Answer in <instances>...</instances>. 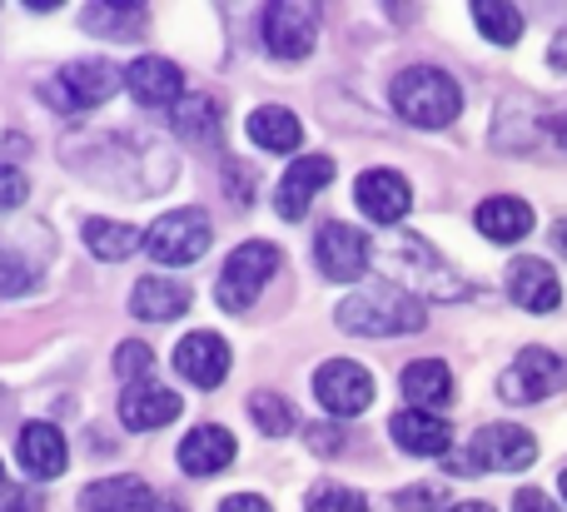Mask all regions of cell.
Masks as SVG:
<instances>
[{
	"mask_svg": "<svg viewBox=\"0 0 567 512\" xmlns=\"http://www.w3.org/2000/svg\"><path fill=\"white\" fill-rule=\"evenodd\" d=\"M339 328H349V334H363V338H393V334H419L423 328V304L409 294V289L399 284H373V289H359V294H349L339 304Z\"/></svg>",
	"mask_w": 567,
	"mask_h": 512,
	"instance_id": "6da1fadb",
	"label": "cell"
},
{
	"mask_svg": "<svg viewBox=\"0 0 567 512\" xmlns=\"http://www.w3.org/2000/svg\"><path fill=\"white\" fill-rule=\"evenodd\" d=\"M389 100H393V109H399L409 125H419V129L453 125V119H458V109H463L458 80H453L449 70H439V65L399 70V75H393V85H389Z\"/></svg>",
	"mask_w": 567,
	"mask_h": 512,
	"instance_id": "7a4b0ae2",
	"label": "cell"
},
{
	"mask_svg": "<svg viewBox=\"0 0 567 512\" xmlns=\"http://www.w3.org/2000/svg\"><path fill=\"white\" fill-rule=\"evenodd\" d=\"M538 458V438L518 424H488L473 433L463 453L449 458L453 473H523Z\"/></svg>",
	"mask_w": 567,
	"mask_h": 512,
	"instance_id": "3957f363",
	"label": "cell"
},
{
	"mask_svg": "<svg viewBox=\"0 0 567 512\" xmlns=\"http://www.w3.org/2000/svg\"><path fill=\"white\" fill-rule=\"evenodd\" d=\"M275 269H279V244H269V239H249V244H239L235 254L225 259V269H219V289H215L219 309L245 314V309L265 294V284L275 279Z\"/></svg>",
	"mask_w": 567,
	"mask_h": 512,
	"instance_id": "277c9868",
	"label": "cell"
},
{
	"mask_svg": "<svg viewBox=\"0 0 567 512\" xmlns=\"http://www.w3.org/2000/svg\"><path fill=\"white\" fill-rule=\"evenodd\" d=\"M209 244H215V229H209V215H199V209H169L145 229L150 259L165 269L195 264V259H205Z\"/></svg>",
	"mask_w": 567,
	"mask_h": 512,
	"instance_id": "5b68a950",
	"label": "cell"
},
{
	"mask_svg": "<svg viewBox=\"0 0 567 512\" xmlns=\"http://www.w3.org/2000/svg\"><path fill=\"white\" fill-rule=\"evenodd\" d=\"M567 388V358H558L553 348H523L508 364V374L498 378V394L508 404H543V398L563 394Z\"/></svg>",
	"mask_w": 567,
	"mask_h": 512,
	"instance_id": "8992f818",
	"label": "cell"
},
{
	"mask_svg": "<svg viewBox=\"0 0 567 512\" xmlns=\"http://www.w3.org/2000/svg\"><path fill=\"white\" fill-rule=\"evenodd\" d=\"M120 85H125V70H115L110 60H75V65H65L50 80L45 95L55 100L60 109H95V105H105Z\"/></svg>",
	"mask_w": 567,
	"mask_h": 512,
	"instance_id": "52a82bcc",
	"label": "cell"
},
{
	"mask_svg": "<svg viewBox=\"0 0 567 512\" xmlns=\"http://www.w3.org/2000/svg\"><path fill=\"white\" fill-rule=\"evenodd\" d=\"M259 35H265V50L275 60H303L319 45V10L299 6V0H279V6L265 10Z\"/></svg>",
	"mask_w": 567,
	"mask_h": 512,
	"instance_id": "ba28073f",
	"label": "cell"
},
{
	"mask_svg": "<svg viewBox=\"0 0 567 512\" xmlns=\"http://www.w3.org/2000/svg\"><path fill=\"white\" fill-rule=\"evenodd\" d=\"M373 249H369V234L353 224H323L319 239H313V264H319L323 279H333V284H359L363 269H369Z\"/></svg>",
	"mask_w": 567,
	"mask_h": 512,
	"instance_id": "9c48e42d",
	"label": "cell"
},
{
	"mask_svg": "<svg viewBox=\"0 0 567 512\" xmlns=\"http://www.w3.org/2000/svg\"><path fill=\"white\" fill-rule=\"evenodd\" d=\"M313 394H319V404L329 408L333 418H359L363 408L373 404V378L363 364H353V358H329V364L313 374Z\"/></svg>",
	"mask_w": 567,
	"mask_h": 512,
	"instance_id": "30bf717a",
	"label": "cell"
},
{
	"mask_svg": "<svg viewBox=\"0 0 567 512\" xmlns=\"http://www.w3.org/2000/svg\"><path fill=\"white\" fill-rule=\"evenodd\" d=\"M353 199H359V209L373 224H399L413 209V189L399 169H363L359 185H353Z\"/></svg>",
	"mask_w": 567,
	"mask_h": 512,
	"instance_id": "8fae6325",
	"label": "cell"
},
{
	"mask_svg": "<svg viewBox=\"0 0 567 512\" xmlns=\"http://www.w3.org/2000/svg\"><path fill=\"white\" fill-rule=\"evenodd\" d=\"M333 179V159L329 155H299L289 169H284V179L275 185V209H279V219H303L309 215V199L319 195L323 185Z\"/></svg>",
	"mask_w": 567,
	"mask_h": 512,
	"instance_id": "7c38bea8",
	"label": "cell"
},
{
	"mask_svg": "<svg viewBox=\"0 0 567 512\" xmlns=\"http://www.w3.org/2000/svg\"><path fill=\"white\" fill-rule=\"evenodd\" d=\"M125 85H130V95L150 109L179 105V100H185V70L165 55H140L125 65Z\"/></svg>",
	"mask_w": 567,
	"mask_h": 512,
	"instance_id": "4fadbf2b",
	"label": "cell"
},
{
	"mask_svg": "<svg viewBox=\"0 0 567 512\" xmlns=\"http://www.w3.org/2000/svg\"><path fill=\"white\" fill-rule=\"evenodd\" d=\"M179 408H185V404H179L175 388L145 378V384H130L125 394H120V424L135 428V433H155V428L175 424Z\"/></svg>",
	"mask_w": 567,
	"mask_h": 512,
	"instance_id": "5bb4252c",
	"label": "cell"
},
{
	"mask_svg": "<svg viewBox=\"0 0 567 512\" xmlns=\"http://www.w3.org/2000/svg\"><path fill=\"white\" fill-rule=\"evenodd\" d=\"M508 299L518 309H528V314H553V309L563 304V284H558L548 259H533V254L513 259L508 264Z\"/></svg>",
	"mask_w": 567,
	"mask_h": 512,
	"instance_id": "9a60e30c",
	"label": "cell"
},
{
	"mask_svg": "<svg viewBox=\"0 0 567 512\" xmlns=\"http://www.w3.org/2000/svg\"><path fill=\"white\" fill-rule=\"evenodd\" d=\"M389 433H393V443L413 458H449V443H453L449 418L429 414V408H403V414H393Z\"/></svg>",
	"mask_w": 567,
	"mask_h": 512,
	"instance_id": "2e32d148",
	"label": "cell"
},
{
	"mask_svg": "<svg viewBox=\"0 0 567 512\" xmlns=\"http://www.w3.org/2000/svg\"><path fill=\"white\" fill-rule=\"evenodd\" d=\"M175 368H179V378H189L195 388H219L229 378V344L219 334H189V338H179V348H175Z\"/></svg>",
	"mask_w": 567,
	"mask_h": 512,
	"instance_id": "e0dca14e",
	"label": "cell"
},
{
	"mask_svg": "<svg viewBox=\"0 0 567 512\" xmlns=\"http://www.w3.org/2000/svg\"><path fill=\"white\" fill-rule=\"evenodd\" d=\"M235 453H239V443L229 428L199 424V428H189L185 443H179V468H185L189 478H215L235 463Z\"/></svg>",
	"mask_w": 567,
	"mask_h": 512,
	"instance_id": "ac0fdd59",
	"label": "cell"
},
{
	"mask_svg": "<svg viewBox=\"0 0 567 512\" xmlns=\"http://www.w3.org/2000/svg\"><path fill=\"white\" fill-rule=\"evenodd\" d=\"M189 304H195L189 284H175V279H159V274H145L130 289V314L150 318V324H169V318L189 314Z\"/></svg>",
	"mask_w": 567,
	"mask_h": 512,
	"instance_id": "d6986e66",
	"label": "cell"
},
{
	"mask_svg": "<svg viewBox=\"0 0 567 512\" xmlns=\"http://www.w3.org/2000/svg\"><path fill=\"white\" fill-rule=\"evenodd\" d=\"M16 458H20V468H25L30 478H40V483H45V478H60L65 473V463H70L65 438H60L55 424H25L20 428Z\"/></svg>",
	"mask_w": 567,
	"mask_h": 512,
	"instance_id": "ffe728a7",
	"label": "cell"
},
{
	"mask_svg": "<svg viewBox=\"0 0 567 512\" xmlns=\"http://www.w3.org/2000/svg\"><path fill=\"white\" fill-rule=\"evenodd\" d=\"M80 508L85 512H155L159 498L150 493L145 478H100V483L85 488V498H80Z\"/></svg>",
	"mask_w": 567,
	"mask_h": 512,
	"instance_id": "44dd1931",
	"label": "cell"
},
{
	"mask_svg": "<svg viewBox=\"0 0 567 512\" xmlns=\"http://www.w3.org/2000/svg\"><path fill=\"white\" fill-rule=\"evenodd\" d=\"M478 229L493 239V244H518V239H528L533 229V209L523 205L518 195H493L478 205Z\"/></svg>",
	"mask_w": 567,
	"mask_h": 512,
	"instance_id": "7402d4cb",
	"label": "cell"
},
{
	"mask_svg": "<svg viewBox=\"0 0 567 512\" xmlns=\"http://www.w3.org/2000/svg\"><path fill=\"white\" fill-rule=\"evenodd\" d=\"M80 25L100 40H140L145 35V6L140 0H100L80 15Z\"/></svg>",
	"mask_w": 567,
	"mask_h": 512,
	"instance_id": "603a6c76",
	"label": "cell"
},
{
	"mask_svg": "<svg viewBox=\"0 0 567 512\" xmlns=\"http://www.w3.org/2000/svg\"><path fill=\"white\" fill-rule=\"evenodd\" d=\"M249 139H255L259 149H269V155H293V149L303 145V125L293 109L259 105L255 115H249Z\"/></svg>",
	"mask_w": 567,
	"mask_h": 512,
	"instance_id": "cb8c5ba5",
	"label": "cell"
},
{
	"mask_svg": "<svg viewBox=\"0 0 567 512\" xmlns=\"http://www.w3.org/2000/svg\"><path fill=\"white\" fill-rule=\"evenodd\" d=\"M85 244L105 264H125L130 254L145 249V234L135 224H125V219H85Z\"/></svg>",
	"mask_w": 567,
	"mask_h": 512,
	"instance_id": "d4e9b609",
	"label": "cell"
},
{
	"mask_svg": "<svg viewBox=\"0 0 567 512\" xmlns=\"http://www.w3.org/2000/svg\"><path fill=\"white\" fill-rule=\"evenodd\" d=\"M399 384H403V398H409L413 408H433V404H449L453 398V374H449V364H439V358L409 364Z\"/></svg>",
	"mask_w": 567,
	"mask_h": 512,
	"instance_id": "484cf974",
	"label": "cell"
},
{
	"mask_svg": "<svg viewBox=\"0 0 567 512\" xmlns=\"http://www.w3.org/2000/svg\"><path fill=\"white\" fill-rule=\"evenodd\" d=\"M169 125L179 129V139H189V145H215L219 129H225V115H219V105L209 95H189L175 105V119Z\"/></svg>",
	"mask_w": 567,
	"mask_h": 512,
	"instance_id": "4316f807",
	"label": "cell"
},
{
	"mask_svg": "<svg viewBox=\"0 0 567 512\" xmlns=\"http://www.w3.org/2000/svg\"><path fill=\"white\" fill-rule=\"evenodd\" d=\"M473 25H478L493 45H513V40L523 35V10L503 6V0H478V6H473Z\"/></svg>",
	"mask_w": 567,
	"mask_h": 512,
	"instance_id": "83f0119b",
	"label": "cell"
},
{
	"mask_svg": "<svg viewBox=\"0 0 567 512\" xmlns=\"http://www.w3.org/2000/svg\"><path fill=\"white\" fill-rule=\"evenodd\" d=\"M249 418H255V428L265 438H289L293 433V408L284 404L279 394H265V388L249 398Z\"/></svg>",
	"mask_w": 567,
	"mask_h": 512,
	"instance_id": "f1b7e54d",
	"label": "cell"
},
{
	"mask_svg": "<svg viewBox=\"0 0 567 512\" xmlns=\"http://www.w3.org/2000/svg\"><path fill=\"white\" fill-rule=\"evenodd\" d=\"M303 512H369V498L353 493V488H339V483H319L303 498Z\"/></svg>",
	"mask_w": 567,
	"mask_h": 512,
	"instance_id": "f546056e",
	"label": "cell"
},
{
	"mask_svg": "<svg viewBox=\"0 0 567 512\" xmlns=\"http://www.w3.org/2000/svg\"><path fill=\"white\" fill-rule=\"evenodd\" d=\"M115 374L130 384H145V378H155V354H150V344H140V338H130V344L115 348Z\"/></svg>",
	"mask_w": 567,
	"mask_h": 512,
	"instance_id": "4dcf8cb0",
	"label": "cell"
},
{
	"mask_svg": "<svg viewBox=\"0 0 567 512\" xmlns=\"http://www.w3.org/2000/svg\"><path fill=\"white\" fill-rule=\"evenodd\" d=\"M439 508H443V488H429V483L403 488V493L393 498V512H439Z\"/></svg>",
	"mask_w": 567,
	"mask_h": 512,
	"instance_id": "1f68e13d",
	"label": "cell"
},
{
	"mask_svg": "<svg viewBox=\"0 0 567 512\" xmlns=\"http://www.w3.org/2000/svg\"><path fill=\"white\" fill-rule=\"evenodd\" d=\"M30 199V179L16 165H0V209H20Z\"/></svg>",
	"mask_w": 567,
	"mask_h": 512,
	"instance_id": "d6a6232c",
	"label": "cell"
},
{
	"mask_svg": "<svg viewBox=\"0 0 567 512\" xmlns=\"http://www.w3.org/2000/svg\"><path fill=\"white\" fill-rule=\"evenodd\" d=\"M303 443H309V453H319V458H339L343 433L333 424H309L303 428Z\"/></svg>",
	"mask_w": 567,
	"mask_h": 512,
	"instance_id": "836d02e7",
	"label": "cell"
},
{
	"mask_svg": "<svg viewBox=\"0 0 567 512\" xmlns=\"http://www.w3.org/2000/svg\"><path fill=\"white\" fill-rule=\"evenodd\" d=\"M45 503H40L35 488L25 483H0V512H40Z\"/></svg>",
	"mask_w": 567,
	"mask_h": 512,
	"instance_id": "e575fe53",
	"label": "cell"
},
{
	"mask_svg": "<svg viewBox=\"0 0 567 512\" xmlns=\"http://www.w3.org/2000/svg\"><path fill=\"white\" fill-rule=\"evenodd\" d=\"M513 512H558L548 493H538V488H523L518 498H513Z\"/></svg>",
	"mask_w": 567,
	"mask_h": 512,
	"instance_id": "d590c367",
	"label": "cell"
},
{
	"mask_svg": "<svg viewBox=\"0 0 567 512\" xmlns=\"http://www.w3.org/2000/svg\"><path fill=\"white\" fill-rule=\"evenodd\" d=\"M219 512H275V508H269L259 493H235V498H225V503H219Z\"/></svg>",
	"mask_w": 567,
	"mask_h": 512,
	"instance_id": "8d00e7d4",
	"label": "cell"
},
{
	"mask_svg": "<svg viewBox=\"0 0 567 512\" xmlns=\"http://www.w3.org/2000/svg\"><path fill=\"white\" fill-rule=\"evenodd\" d=\"M548 60H553V70H567V30H563V35H558V40H553Z\"/></svg>",
	"mask_w": 567,
	"mask_h": 512,
	"instance_id": "74e56055",
	"label": "cell"
},
{
	"mask_svg": "<svg viewBox=\"0 0 567 512\" xmlns=\"http://www.w3.org/2000/svg\"><path fill=\"white\" fill-rule=\"evenodd\" d=\"M553 249H558V254L567 259V219H558V224H553Z\"/></svg>",
	"mask_w": 567,
	"mask_h": 512,
	"instance_id": "f35d334b",
	"label": "cell"
},
{
	"mask_svg": "<svg viewBox=\"0 0 567 512\" xmlns=\"http://www.w3.org/2000/svg\"><path fill=\"white\" fill-rule=\"evenodd\" d=\"M449 512H493L488 503H458V508H449Z\"/></svg>",
	"mask_w": 567,
	"mask_h": 512,
	"instance_id": "ab89813d",
	"label": "cell"
},
{
	"mask_svg": "<svg viewBox=\"0 0 567 512\" xmlns=\"http://www.w3.org/2000/svg\"><path fill=\"white\" fill-rule=\"evenodd\" d=\"M553 135H558V145H563V149H567V115H563V119H558V125H553Z\"/></svg>",
	"mask_w": 567,
	"mask_h": 512,
	"instance_id": "60d3db41",
	"label": "cell"
},
{
	"mask_svg": "<svg viewBox=\"0 0 567 512\" xmlns=\"http://www.w3.org/2000/svg\"><path fill=\"white\" fill-rule=\"evenodd\" d=\"M155 512H189V508H179V503H169V498H165V503H159Z\"/></svg>",
	"mask_w": 567,
	"mask_h": 512,
	"instance_id": "b9f144b4",
	"label": "cell"
},
{
	"mask_svg": "<svg viewBox=\"0 0 567 512\" xmlns=\"http://www.w3.org/2000/svg\"><path fill=\"white\" fill-rule=\"evenodd\" d=\"M558 488H563V498H567V473H563V478H558Z\"/></svg>",
	"mask_w": 567,
	"mask_h": 512,
	"instance_id": "7bdbcfd3",
	"label": "cell"
},
{
	"mask_svg": "<svg viewBox=\"0 0 567 512\" xmlns=\"http://www.w3.org/2000/svg\"><path fill=\"white\" fill-rule=\"evenodd\" d=\"M0 483H6V468H0Z\"/></svg>",
	"mask_w": 567,
	"mask_h": 512,
	"instance_id": "ee69618b",
	"label": "cell"
}]
</instances>
